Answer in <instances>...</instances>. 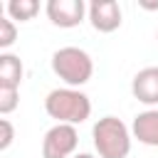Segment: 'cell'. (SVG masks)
I'll use <instances>...</instances> for the list:
<instances>
[{
  "label": "cell",
  "instance_id": "1",
  "mask_svg": "<svg viewBox=\"0 0 158 158\" xmlns=\"http://www.w3.org/2000/svg\"><path fill=\"white\" fill-rule=\"evenodd\" d=\"M44 111L49 118H54L57 123H84L91 116V101L84 91L79 89H52L44 99Z\"/></svg>",
  "mask_w": 158,
  "mask_h": 158
},
{
  "label": "cell",
  "instance_id": "2",
  "mask_svg": "<svg viewBox=\"0 0 158 158\" xmlns=\"http://www.w3.org/2000/svg\"><path fill=\"white\" fill-rule=\"evenodd\" d=\"M91 138L99 158H128L131 153V128L116 116H101L91 128Z\"/></svg>",
  "mask_w": 158,
  "mask_h": 158
},
{
  "label": "cell",
  "instance_id": "3",
  "mask_svg": "<svg viewBox=\"0 0 158 158\" xmlns=\"http://www.w3.org/2000/svg\"><path fill=\"white\" fill-rule=\"evenodd\" d=\"M52 72L69 86V89H79L84 86L91 74H94V59L89 57V52L79 49V47H59L52 54Z\"/></svg>",
  "mask_w": 158,
  "mask_h": 158
},
{
  "label": "cell",
  "instance_id": "4",
  "mask_svg": "<svg viewBox=\"0 0 158 158\" xmlns=\"http://www.w3.org/2000/svg\"><path fill=\"white\" fill-rule=\"evenodd\" d=\"M79 146L77 126L54 123L42 138V158H74Z\"/></svg>",
  "mask_w": 158,
  "mask_h": 158
},
{
  "label": "cell",
  "instance_id": "5",
  "mask_svg": "<svg viewBox=\"0 0 158 158\" xmlns=\"http://www.w3.org/2000/svg\"><path fill=\"white\" fill-rule=\"evenodd\" d=\"M44 12L54 27L69 30L77 27L84 20V15H89V7L84 5V0H49Z\"/></svg>",
  "mask_w": 158,
  "mask_h": 158
},
{
  "label": "cell",
  "instance_id": "6",
  "mask_svg": "<svg viewBox=\"0 0 158 158\" xmlns=\"http://www.w3.org/2000/svg\"><path fill=\"white\" fill-rule=\"evenodd\" d=\"M89 22L96 32H114L121 27V5L116 0H94L89 5Z\"/></svg>",
  "mask_w": 158,
  "mask_h": 158
},
{
  "label": "cell",
  "instance_id": "7",
  "mask_svg": "<svg viewBox=\"0 0 158 158\" xmlns=\"http://www.w3.org/2000/svg\"><path fill=\"white\" fill-rule=\"evenodd\" d=\"M131 94L136 101L156 109L158 106V67H143L141 72H136L131 81Z\"/></svg>",
  "mask_w": 158,
  "mask_h": 158
},
{
  "label": "cell",
  "instance_id": "8",
  "mask_svg": "<svg viewBox=\"0 0 158 158\" xmlns=\"http://www.w3.org/2000/svg\"><path fill=\"white\" fill-rule=\"evenodd\" d=\"M131 136L143 146L158 148V109H146L136 114L131 123Z\"/></svg>",
  "mask_w": 158,
  "mask_h": 158
},
{
  "label": "cell",
  "instance_id": "9",
  "mask_svg": "<svg viewBox=\"0 0 158 158\" xmlns=\"http://www.w3.org/2000/svg\"><path fill=\"white\" fill-rule=\"evenodd\" d=\"M22 59L17 54H10V52H2L0 54V86H15L20 89L22 84Z\"/></svg>",
  "mask_w": 158,
  "mask_h": 158
},
{
  "label": "cell",
  "instance_id": "10",
  "mask_svg": "<svg viewBox=\"0 0 158 158\" xmlns=\"http://www.w3.org/2000/svg\"><path fill=\"white\" fill-rule=\"evenodd\" d=\"M7 17L15 22V20H20V22H27V20H32L37 12H40V2L37 0H10L7 2Z\"/></svg>",
  "mask_w": 158,
  "mask_h": 158
},
{
  "label": "cell",
  "instance_id": "11",
  "mask_svg": "<svg viewBox=\"0 0 158 158\" xmlns=\"http://www.w3.org/2000/svg\"><path fill=\"white\" fill-rule=\"evenodd\" d=\"M17 104H20V89H15V86H0V114L2 116L12 114L17 109Z\"/></svg>",
  "mask_w": 158,
  "mask_h": 158
},
{
  "label": "cell",
  "instance_id": "12",
  "mask_svg": "<svg viewBox=\"0 0 158 158\" xmlns=\"http://www.w3.org/2000/svg\"><path fill=\"white\" fill-rule=\"evenodd\" d=\"M17 40V27L10 17H0V49L7 52Z\"/></svg>",
  "mask_w": 158,
  "mask_h": 158
},
{
  "label": "cell",
  "instance_id": "13",
  "mask_svg": "<svg viewBox=\"0 0 158 158\" xmlns=\"http://www.w3.org/2000/svg\"><path fill=\"white\" fill-rule=\"evenodd\" d=\"M15 138V128L7 118H0V151H7Z\"/></svg>",
  "mask_w": 158,
  "mask_h": 158
},
{
  "label": "cell",
  "instance_id": "14",
  "mask_svg": "<svg viewBox=\"0 0 158 158\" xmlns=\"http://www.w3.org/2000/svg\"><path fill=\"white\" fill-rule=\"evenodd\" d=\"M141 7H146V10H158V0H156V2H146V0H141Z\"/></svg>",
  "mask_w": 158,
  "mask_h": 158
},
{
  "label": "cell",
  "instance_id": "15",
  "mask_svg": "<svg viewBox=\"0 0 158 158\" xmlns=\"http://www.w3.org/2000/svg\"><path fill=\"white\" fill-rule=\"evenodd\" d=\"M74 158H96V156H91V153H77Z\"/></svg>",
  "mask_w": 158,
  "mask_h": 158
}]
</instances>
